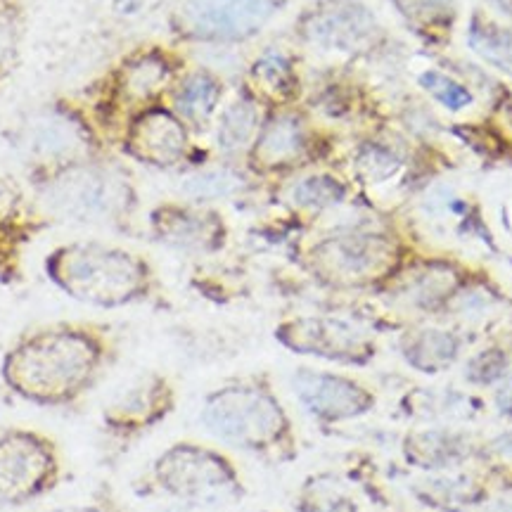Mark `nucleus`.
Returning a JSON list of instances; mask_svg holds the SVG:
<instances>
[{"mask_svg": "<svg viewBox=\"0 0 512 512\" xmlns=\"http://www.w3.org/2000/svg\"><path fill=\"white\" fill-rule=\"evenodd\" d=\"M119 358V335L105 320H53L27 328L0 358V382L38 408H72Z\"/></svg>", "mask_w": 512, "mask_h": 512, "instance_id": "1", "label": "nucleus"}, {"mask_svg": "<svg viewBox=\"0 0 512 512\" xmlns=\"http://www.w3.org/2000/svg\"><path fill=\"white\" fill-rule=\"evenodd\" d=\"M24 181L55 223L131 233L140 211V190L119 155H98L34 169Z\"/></svg>", "mask_w": 512, "mask_h": 512, "instance_id": "2", "label": "nucleus"}, {"mask_svg": "<svg viewBox=\"0 0 512 512\" xmlns=\"http://www.w3.org/2000/svg\"><path fill=\"white\" fill-rule=\"evenodd\" d=\"M43 273L64 297L102 311L155 302L162 292L155 264L143 252L98 238L53 247Z\"/></svg>", "mask_w": 512, "mask_h": 512, "instance_id": "3", "label": "nucleus"}, {"mask_svg": "<svg viewBox=\"0 0 512 512\" xmlns=\"http://www.w3.org/2000/svg\"><path fill=\"white\" fill-rule=\"evenodd\" d=\"M188 69L181 50L147 41L128 48L76 95L83 110L114 150L119 133L138 114L164 105Z\"/></svg>", "mask_w": 512, "mask_h": 512, "instance_id": "4", "label": "nucleus"}, {"mask_svg": "<svg viewBox=\"0 0 512 512\" xmlns=\"http://www.w3.org/2000/svg\"><path fill=\"white\" fill-rule=\"evenodd\" d=\"M200 420L211 437L240 451L280 460L294 453L292 422L271 382L261 375L226 382L209 392Z\"/></svg>", "mask_w": 512, "mask_h": 512, "instance_id": "5", "label": "nucleus"}, {"mask_svg": "<svg viewBox=\"0 0 512 512\" xmlns=\"http://www.w3.org/2000/svg\"><path fill=\"white\" fill-rule=\"evenodd\" d=\"M150 482L162 494L192 508H221L238 503L245 494L238 470L226 453L195 441H178L164 448L150 467Z\"/></svg>", "mask_w": 512, "mask_h": 512, "instance_id": "6", "label": "nucleus"}, {"mask_svg": "<svg viewBox=\"0 0 512 512\" xmlns=\"http://www.w3.org/2000/svg\"><path fill=\"white\" fill-rule=\"evenodd\" d=\"M17 152L22 157L24 174L46 166L72 162V159L112 155L100 131L83 110L81 100L55 98L27 119L17 138ZM117 155V152H114Z\"/></svg>", "mask_w": 512, "mask_h": 512, "instance_id": "7", "label": "nucleus"}, {"mask_svg": "<svg viewBox=\"0 0 512 512\" xmlns=\"http://www.w3.org/2000/svg\"><path fill=\"white\" fill-rule=\"evenodd\" d=\"M290 0H171L166 27L188 46H242L264 31Z\"/></svg>", "mask_w": 512, "mask_h": 512, "instance_id": "8", "label": "nucleus"}, {"mask_svg": "<svg viewBox=\"0 0 512 512\" xmlns=\"http://www.w3.org/2000/svg\"><path fill=\"white\" fill-rule=\"evenodd\" d=\"M394 249L387 238L363 228H335L299 249V264L325 287H363L392 266Z\"/></svg>", "mask_w": 512, "mask_h": 512, "instance_id": "9", "label": "nucleus"}, {"mask_svg": "<svg viewBox=\"0 0 512 512\" xmlns=\"http://www.w3.org/2000/svg\"><path fill=\"white\" fill-rule=\"evenodd\" d=\"M62 477L64 456L53 434L24 425L0 430V510L38 501Z\"/></svg>", "mask_w": 512, "mask_h": 512, "instance_id": "10", "label": "nucleus"}, {"mask_svg": "<svg viewBox=\"0 0 512 512\" xmlns=\"http://www.w3.org/2000/svg\"><path fill=\"white\" fill-rule=\"evenodd\" d=\"M382 27L363 0H311L294 17L292 36L313 53L358 57L380 41Z\"/></svg>", "mask_w": 512, "mask_h": 512, "instance_id": "11", "label": "nucleus"}, {"mask_svg": "<svg viewBox=\"0 0 512 512\" xmlns=\"http://www.w3.org/2000/svg\"><path fill=\"white\" fill-rule=\"evenodd\" d=\"M325 155V136L302 107L266 112L245 169L254 178H287L309 169Z\"/></svg>", "mask_w": 512, "mask_h": 512, "instance_id": "12", "label": "nucleus"}, {"mask_svg": "<svg viewBox=\"0 0 512 512\" xmlns=\"http://www.w3.org/2000/svg\"><path fill=\"white\" fill-rule=\"evenodd\" d=\"M53 226L27 181L0 166V285L27 280V252Z\"/></svg>", "mask_w": 512, "mask_h": 512, "instance_id": "13", "label": "nucleus"}, {"mask_svg": "<svg viewBox=\"0 0 512 512\" xmlns=\"http://www.w3.org/2000/svg\"><path fill=\"white\" fill-rule=\"evenodd\" d=\"M176 408V389L157 370H143L119 384L100 408L102 434L114 444H133Z\"/></svg>", "mask_w": 512, "mask_h": 512, "instance_id": "14", "label": "nucleus"}, {"mask_svg": "<svg viewBox=\"0 0 512 512\" xmlns=\"http://www.w3.org/2000/svg\"><path fill=\"white\" fill-rule=\"evenodd\" d=\"M192 150V128L166 102L133 117L114 143L119 157L157 171L188 164Z\"/></svg>", "mask_w": 512, "mask_h": 512, "instance_id": "15", "label": "nucleus"}, {"mask_svg": "<svg viewBox=\"0 0 512 512\" xmlns=\"http://www.w3.org/2000/svg\"><path fill=\"white\" fill-rule=\"evenodd\" d=\"M147 233L174 252L207 256L228 242V223L209 204L162 202L147 214Z\"/></svg>", "mask_w": 512, "mask_h": 512, "instance_id": "16", "label": "nucleus"}, {"mask_svg": "<svg viewBox=\"0 0 512 512\" xmlns=\"http://www.w3.org/2000/svg\"><path fill=\"white\" fill-rule=\"evenodd\" d=\"M278 342L294 354L316 356L325 361L363 363L370 342L354 323L335 316H297L283 320L275 330Z\"/></svg>", "mask_w": 512, "mask_h": 512, "instance_id": "17", "label": "nucleus"}, {"mask_svg": "<svg viewBox=\"0 0 512 512\" xmlns=\"http://www.w3.org/2000/svg\"><path fill=\"white\" fill-rule=\"evenodd\" d=\"M292 392L304 411L323 425L354 420L373 406V396L363 384L328 370L297 368L292 373Z\"/></svg>", "mask_w": 512, "mask_h": 512, "instance_id": "18", "label": "nucleus"}, {"mask_svg": "<svg viewBox=\"0 0 512 512\" xmlns=\"http://www.w3.org/2000/svg\"><path fill=\"white\" fill-rule=\"evenodd\" d=\"M242 91L266 112L292 110L304 98V76L297 57L283 48H266L249 62Z\"/></svg>", "mask_w": 512, "mask_h": 512, "instance_id": "19", "label": "nucleus"}, {"mask_svg": "<svg viewBox=\"0 0 512 512\" xmlns=\"http://www.w3.org/2000/svg\"><path fill=\"white\" fill-rule=\"evenodd\" d=\"M223 98H226V83L219 74L207 67H188L176 81L166 105L192 128V133H202L214 126Z\"/></svg>", "mask_w": 512, "mask_h": 512, "instance_id": "20", "label": "nucleus"}, {"mask_svg": "<svg viewBox=\"0 0 512 512\" xmlns=\"http://www.w3.org/2000/svg\"><path fill=\"white\" fill-rule=\"evenodd\" d=\"M266 119V110L247 91H240L228 105L221 107L214 119V143L228 162L245 159L249 147L254 145L259 128Z\"/></svg>", "mask_w": 512, "mask_h": 512, "instance_id": "21", "label": "nucleus"}, {"mask_svg": "<svg viewBox=\"0 0 512 512\" xmlns=\"http://www.w3.org/2000/svg\"><path fill=\"white\" fill-rule=\"evenodd\" d=\"M252 174L247 169H240L235 162H223V164H209L200 166V169H192L190 174H185L178 183L183 200L195 202V204H214L221 200H230V197H238L242 192L249 190L252 183Z\"/></svg>", "mask_w": 512, "mask_h": 512, "instance_id": "22", "label": "nucleus"}, {"mask_svg": "<svg viewBox=\"0 0 512 512\" xmlns=\"http://www.w3.org/2000/svg\"><path fill=\"white\" fill-rule=\"evenodd\" d=\"M347 183L332 171H302L292 176L285 197L292 209L304 214H325L347 200Z\"/></svg>", "mask_w": 512, "mask_h": 512, "instance_id": "23", "label": "nucleus"}, {"mask_svg": "<svg viewBox=\"0 0 512 512\" xmlns=\"http://www.w3.org/2000/svg\"><path fill=\"white\" fill-rule=\"evenodd\" d=\"M29 34L27 0H0V88L19 72Z\"/></svg>", "mask_w": 512, "mask_h": 512, "instance_id": "24", "label": "nucleus"}, {"mask_svg": "<svg viewBox=\"0 0 512 512\" xmlns=\"http://www.w3.org/2000/svg\"><path fill=\"white\" fill-rule=\"evenodd\" d=\"M408 460L422 467H451L467 453L465 441L446 430L422 432L408 441Z\"/></svg>", "mask_w": 512, "mask_h": 512, "instance_id": "25", "label": "nucleus"}, {"mask_svg": "<svg viewBox=\"0 0 512 512\" xmlns=\"http://www.w3.org/2000/svg\"><path fill=\"white\" fill-rule=\"evenodd\" d=\"M408 363L420 370L446 368L458 354V339L444 330H420L403 344Z\"/></svg>", "mask_w": 512, "mask_h": 512, "instance_id": "26", "label": "nucleus"}, {"mask_svg": "<svg viewBox=\"0 0 512 512\" xmlns=\"http://www.w3.org/2000/svg\"><path fill=\"white\" fill-rule=\"evenodd\" d=\"M470 48L479 57L512 76V34L491 22L475 19L470 27Z\"/></svg>", "mask_w": 512, "mask_h": 512, "instance_id": "27", "label": "nucleus"}, {"mask_svg": "<svg viewBox=\"0 0 512 512\" xmlns=\"http://www.w3.org/2000/svg\"><path fill=\"white\" fill-rule=\"evenodd\" d=\"M299 512H356L354 503L344 494H337L332 484L325 482L323 477L309 479L304 484L302 498L297 505Z\"/></svg>", "mask_w": 512, "mask_h": 512, "instance_id": "28", "label": "nucleus"}, {"mask_svg": "<svg viewBox=\"0 0 512 512\" xmlns=\"http://www.w3.org/2000/svg\"><path fill=\"white\" fill-rule=\"evenodd\" d=\"M418 83L432 95L434 100L439 102V105H444L446 110H451V112L463 110V107H467L472 102V93L467 91L465 86H460L458 81H453L451 76H446L441 72H432L430 69V72H425L420 76Z\"/></svg>", "mask_w": 512, "mask_h": 512, "instance_id": "29", "label": "nucleus"}, {"mask_svg": "<svg viewBox=\"0 0 512 512\" xmlns=\"http://www.w3.org/2000/svg\"><path fill=\"white\" fill-rule=\"evenodd\" d=\"M418 413L427 420H451L467 415V399L463 394L453 392H420Z\"/></svg>", "mask_w": 512, "mask_h": 512, "instance_id": "30", "label": "nucleus"}, {"mask_svg": "<svg viewBox=\"0 0 512 512\" xmlns=\"http://www.w3.org/2000/svg\"><path fill=\"white\" fill-rule=\"evenodd\" d=\"M354 166L358 171V176L366 178V181H384L387 176L394 174L396 169V159L387 147L366 143L358 147L356 157H354Z\"/></svg>", "mask_w": 512, "mask_h": 512, "instance_id": "31", "label": "nucleus"}, {"mask_svg": "<svg viewBox=\"0 0 512 512\" xmlns=\"http://www.w3.org/2000/svg\"><path fill=\"white\" fill-rule=\"evenodd\" d=\"M396 5L408 22H415L418 27H432L451 15L453 0H396Z\"/></svg>", "mask_w": 512, "mask_h": 512, "instance_id": "32", "label": "nucleus"}, {"mask_svg": "<svg viewBox=\"0 0 512 512\" xmlns=\"http://www.w3.org/2000/svg\"><path fill=\"white\" fill-rule=\"evenodd\" d=\"M505 373V356L501 351H484L467 366V380L475 384H491Z\"/></svg>", "mask_w": 512, "mask_h": 512, "instance_id": "33", "label": "nucleus"}, {"mask_svg": "<svg viewBox=\"0 0 512 512\" xmlns=\"http://www.w3.org/2000/svg\"><path fill=\"white\" fill-rule=\"evenodd\" d=\"M427 489L432 491V496H437V505H446V501H465L467 494L465 479L441 477L437 482H427Z\"/></svg>", "mask_w": 512, "mask_h": 512, "instance_id": "34", "label": "nucleus"}, {"mask_svg": "<svg viewBox=\"0 0 512 512\" xmlns=\"http://www.w3.org/2000/svg\"><path fill=\"white\" fill-rule=\"evenodd\" d=\"M43 512H121L117 501L110 494H98L93 501L83 503H69V505H57V508L43 510Z\"/></svg>", "mask_w": 512, "mask_h": 512, "instance_id": "35", "label": "nucleus"}, {"mask_svg": "<svg viewBox=\"0 0 512 512\" xmlns=\"http://www.w3.org/2000/svg\"><path fill=\"white\" fill-rule=\"evenodd\" d=\"M496 406L503 415H510L512 418V380L503 382L496 392Z\"/></svg>", "mask_w": 512, "mask_h": 512, "instance_id": "36", "label": "nucleus"}, {"mask_svg": "<svg viewBox=\"0 0 512 512\" xmlns=\"http://www.w3.org/2000/svg\"><path fill=\"white\" fill-rule=\"evenodd\" d=\"M494 451L498 453V456H503L505 460H512V430L501 434V437L494 439Z\"/></svg>", "mask_w": 512, "mask_h": 512, "instance_id": "37", "label": "nucleus"}, {"mask_svg": "<svg viewBox=\"0 0 512 512\" xmlns=\"http://www.w3.org/2000/svg\"><path fill=\"white\" fill-rule=\"evenodd\" d=\"M484 512H512V503L510 501H498V503H491L489 508Z\"/></svg>", "mask_w": 512, "mask_h": 512, "instance_id": "38", "label": "nucleus"}]
</instances>
